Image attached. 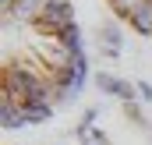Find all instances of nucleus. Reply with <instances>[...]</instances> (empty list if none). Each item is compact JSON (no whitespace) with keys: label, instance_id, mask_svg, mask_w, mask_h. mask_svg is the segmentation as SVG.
<instances>
[{"label":"nucleus","instance_id":"obj_1","mask_svg":"<svg viewBox=\"0 0 152 145\" xmlns=\"http://www.w3.org/2000/svg\"><path fill=\"white\" fill-rule=\"evenodd\" d=\"M85 81V50L67 0H0V124H42Z\"/></svg>","mask_w":152,"mask_h":145},{"label":"nucleus","instance_id":"obj_2","mask_svg":"<svg viewBox=\"0 0 152 145\" xmlns=\"http://www.w3.org/2000/svg\"><path fill=\"white\" fill-rule=\"evenodd\" d=\"M120 21H127L134 32L152 39V0H106Z\"/></svg>","mask_w":152,"mask_h":145},{"label":"nucleus","instance_id":"obj_3","mask_svg":"<svg viewBox=\"0 0 152 145\" xmlns=\"http://www.w3.org/2000/svg\"><path fill=\"white\" fill-rule=\"evenodd\" d=\"M96 85H99V92L117 96V99H124V103H134V96H138L134 85H127V81H120V78H113V74H106V71L96 74Z\"/></svg>","mask_w":152,"mask_h":145},{"label":"nucleus","instance_id":"obj_4","mask_svg":"<svg viewBox=\"0 0 152 145\" xmlns=\"http://www.w3.org/2000/svg\"><path fill=\"white\" fill-rule=\"evenodd\" d=\"M92 113H96V110H88V117L81 120V127H78V135L85 138V145H110L103 131H96V127H92Z\"/></svg>","mask_w":152,"mask_h":145},{"label":"nucleus","instance_id":"obj_5","mask_svg":"<svg viewBox=\"0 0 152 145\" xmlns=\"http://www.w3.org/2000/svg\"><path fill=\"white\" fill-rule=\"evenodd\" d=\"M138 96H142V99H152V89L145 85V81H138Z\"/></svg>","mask_w":152,"mask_h":145}]
</instances>
